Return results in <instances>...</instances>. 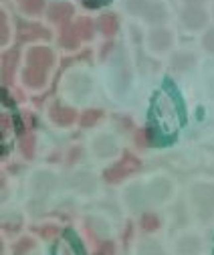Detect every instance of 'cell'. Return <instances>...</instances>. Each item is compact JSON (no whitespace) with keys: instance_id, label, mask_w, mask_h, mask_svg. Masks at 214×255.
<instances>
[{"instance_id":"obj_1","label":"cell","mask_w":214,"mask_h":255,"mask_svg":"<svg viewBox=\"0 0 214 255\" xmlns=\"http://www.w3.org/2000/svg\"><path fill=\"white\" fill-rule=\"evenodd\" d=\"M151 128L160 140H172L180 132L184 116L178 100L170 91H158L154 102H151V114H149Z\"/></svg>"},{"instance_id":"obj_2","label":"cell","mask_w":214,"mask_h":255,"mask_svg":"<svg viewBox=\"0 0 214 255\" xmlns=\"http://www.w3.org/2000/svg\"><path fill=\"white\" fill-rule=\"evenodd\" d=\"M138 168H140V160H138V158L132 156V154H126L124 160H119V164H115L113 168H109V170L105 172V178H107L109 182H115V180L126 178L130 172H134V170H138Z\"/></svg>"},{"instance_id":"obj_3","label":"cell","mask_w":214,"mask_h":255,"mask_svg":"<svg viewBox=\"0 0 214 255\" xmlns=\"http://www.w3.org/2000/svg\"><path fill=\"white\" fill-rule=\"evenodd\" d=\"M53 255H83V247L77 241V237L73 233H65L63 239H61L53 251Z\"/></svg>"},{"instance_id":"obj_4","label":"cell","mask_w":214,"mask_h":255,"mask_svg":"<svg viewBox=\"0 0 214 255\" xmlns=\"http://www.w3.org/2000/svg\"><path fill=\"white\" fill-rule=\"evenodd\" d=\"M51 61H53V55L45 47H35L33 51L28 53V63H30V65H37V67L47 69L51 65Z\"/></svg>"},{"instance_id":"obj_5","label":"cell","mask_w":214,"mask_h":255,"mask_svg":"<svg viewBox=\"0 0 214 255\" xmlns=\"http://www.w3.org/2000/svg\"><path fill=\"white\" fill-rule=\"evenodd\" d=\"M182 20H184V24L190 28H198L204 24L206 16L200 8H188V10H184V14H182Z\"/></svg>"},{"instance_id":"obj_6","label":"cell","mask_w":214,"mask_h":255,"mask_svg":"<svg viewBox=\"0 0 214 255\" xmlns=\"http://www.w3.org/2000/svg\"><path fill=\"white\" fill-rule=\"evenodd\" d=\"M24 81H26L30 87L43 85V81H45V69H43V67H37V65H30V67L24 71Z\"/></svg>"},{"instance_id":"obj_7","label":"cell","mask_w":214,"mask_h":255,"mask_svg":"<svg viewBox=\"0 0 214 255\" xmlns=\"http://www.w3.org/2000/svg\"><path fill=\"white\" fill-rule=\"evenodd\" d=\"M12 136H14V120H12V114L8 110H4L2 112V142H4V146H8Z\"/></svg>"},{"instance_id":"obj_8","label":"cell","mask_w":214,"mask_h":255,"mask_svg":"<svg viewBox=\"0 0 214 255\" xmlns=\"http://www.w3.org/2000/svg\"><path fill=\"white\" fill-rule=\"evenodd\" d=\"M51 118H53L57 124H71V122L75 120V112H73L71 108H53Z\"/></svg>"},{"instance_id":"obj_9","label":"cell","mask_w":214,"mask_h":255,"mask_svg":"<svg viewBox=\"0 0 214 255\" xmlns=\"http://www.w3.org/2000/svg\"><path fill=\"white\" fill-rule=\"evenodd\" d=\"M71 14H73V8H71L69 4H55V6L49 10V16H51L53 20H57V22L67 20Z\"/></svg>"},{"instance_id":"obj_10","label":"cell","mask_w":214,"mask_h":255,"mask_svg":"<svg viewBox=\"0 0 214 255\" xmlns=\"http://www.w3.org/2000/svg\"><path fill=\"white\" fill-rule=\"evenodd\" d=\"M149 43L154 45L158 51H162V49H166L170 45V33L168 30H154L151 37H149Z\"/></svg>"},{"instance_id":"obj_11","label":"cell","mask_w":214,"mask_h":255,"mask_svg":"<svg viewBox=\"0 0 214 255\" xmlns=\"http://www.w3.org/2000/svg\"><path fill=\"white\" fill-rule=\"evenodd\" d=\"M35 37H49V33H47L45 28L37 26V24H26V26H22V30H20V39H22V41L35 39Z\"/></svg>"},{"instance_id":"obj_12","label":"cell","mask_w":214,"mask_h":255,"mask_svg":"<svg viewBox=\"0 0 214 255\" xmlns=\"http://www.w3.org/2000/svg\"><path fill=\"white\" fill-rule=\"evenodd\" d=\"M143 14H145V18L147 20H162L164 18V8L160 6V4H145V8H143Z\"/></svg>"},{"instance_id":"obj_13","label":"cell","mask_w":214,"mask_h":255,"mask_svg":"<svg viewBox=\"0 0 214 255\" xmlns=\"http://www.w3.org/2000/svg\"><path fill=\"white\" fill-rule=\"evenodd\" d=\"M101 30H103L107 37H111L115 30H117V18H115L113 14H105V16L101 18Z\"/></svg>"},{"instance_id":"obj_14","label":"cell","mask_w":214,"mask_h":255,"mask_svg":"<svg viewBox=\"0 0 214 255\" xmlns=\"http://www.w3.org/2000/svg\"><path fill=\"white\" fill-rule=\"evenodd\" d=\"M79 41V33H77V26H69L65 28V35H63V45L65 47H75Z\"/></svg>"},{"instance_id":"obj_15","label":"cell","mask_w":214,"mask_h":255,"mask_svg":"<svg viewBox=\"0 0 214 255\" xmlns=\"http://www.w3.org/2000/svg\"><path fill=\"white\" fill-rule=\"evenodd\" d=\"M20 2H22L24 10H28V12H39V10L43 8L45 0H20Z\"/></svg>"},{"instance_id":"obj_16","label":"cell","mask_w":214,"mask_h":255,"mask_svg":"<svg viewBox=\"0 0 214 255\" xmlns=\"http://www.w3.org/2000/svg\"><path fill=\"white\" fill-rule=\"evenodd\" d=\"M75 26H77L79 37H91V22L89 20H79Z\"/></svg>"},{"instance_id":"obj_17","label":"cell","mask_w":214,"mask_h":255,"mask_svg":"<svg viewBox=\"0 0 214 255\" xmlns=\"http://www.w3.org/2000/svg\"><path fill=\"white\" fill-rule=\"evenodd\" d=\"M145 0H128V8L132 10V12H143V8H145Z\"/></svg>"},{"instance_id":"obj_18","label":"cell","mask_w":214,"mask_h":255,"mask_svg":"<svg viewBox=\"0 0 214 255\" xmlns=\"http://www.w3.org/2000/svg\"><path fill=\"white\" fill-rule=\"evenodd\" d=\"M12 61H14V53H8L4 57V79H10L12 73Z\"/></svg>"},{"instance_id":"obj_19","label":"cell","mask_w":214,"mask_h":255,"mask_svg":"<svg viewBox=\"0 0 214 255\" xmlns=\"http://www.w3.org/2000/svg\"><path fill=\"white\" fill-rule=\"evenodd\" d=\"M204 47L208 51H214V30H210V33L204 37Z\"/></svg>"},{"instance_id":"obj_20","label":"cell","mask_w":214,"mask_h":255,"mask_svg":"<svg viewBox=\"0 0 214 255\" xmlns=\"http://www.w3.org/2000/svg\"><path fill=\"white\" fill-rule=\"evenodd\" d=\"M97 118H99V112H87L83 116V124H93Z\"/></svg>"},{"instance_id":"obj_21","label":"cell","mask_w":214,"mask_h":255,"mask_svg":"<svg viewBox=\"0 0 214 255\" xmlns=\"http://www.w3.org/2000/svg\"><path fill=\"white\" fill-rule=\"evenodd\" d=\"M156 225H158L156 217H145V229H156Z\"/></svg>"},{"instance_id":"obj_22","label":"cell","mask_w":214,"mask_h":255,"mask_svg":"<svg viewBox=\"0 0 214 255\" xmlns=\"http://www.w3.org/2000/svg\"><path fill=\"white\" fill-rule=\"evenodd\" d=\"M0 22H2V43H4L6 37H8V26H6V18H4V14L0 16Z\"/></svg>"},{"instance_id":"obj_23","label":"cell","mask_w":214,"mask_h":255,"mask_svg":"<svg viewBox=\"0 0 214 255\" xmlns=\"http://www.w3.org/2000/svg\"><path fill=\"white\" fill-rule=\"evenodd\" d=\"M24 152L30 156V152H33V138H26L24 140Z\"/></svg>"},{"instance_id":"obj_24","label":"cell","mask_w":214,"mask_h":255,"mask_svg":"<svg viewBox=\"0 0 214 255\" xmlns=\"http://www.w3.org/2000/svg\"><path fill=\"white\" fill-rule=\"evenodd\" d=\"M186 2H190V4H192V2H202V0H186Z\"/></svg>"},{"instance_id":"obj_25","label":"cell","mask_w":214,"mask_h":255,"mask_svg":"<svg viewBox=\"0 0 214 255\" xmlns=\"http://www.w3.org/2000/svg\"><path fill=\"white\" fill-rule=\"evenodd\" d=\"M97 2H101V0H97Z\"/></svg>"}]
</instances>
